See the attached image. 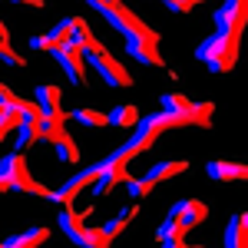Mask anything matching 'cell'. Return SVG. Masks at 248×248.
<instances>
[{"label": "cell", "instance_id": "cell-17", "mask_svg": "<svg viewBox=\"0 0 248 248\" xmlns=\"http://www.w3.org/2000/svg\"><path fill=\"white\" fill-rule=\"evenodd\" d=\"M106 119H109V126H119V129H133L136 123H139V109H136L133 103H123V106H116V109L106 116Z\"/></svg>", "mask_w": 248, "mask_h": 248}, {"label": "cell", "instance_id": "cell-16", "mask_svg": "<svg viewBox=\"0 0 248 248\" xmlns=\"http://www.w3.org/2000/svg\"><path fill=\"white\" fill-rule=\"evenodd\" d=\"M66 43H73V46H79V50H96L99 46V40L93 37V30H90V23L83 17H77V23H73V33H70V40Z\"/></svg>", "mask_w": 248, "mask_h": 248}, {"label": "cell", "instance_id": "cell-1", "mask_svg": "<svg viewBox=\"0 0 248 248\" xmlns=\"http://www.w3.org/2000/svg\"><path fill=\"white\" fill-rule=\"evenodd\" d=\"M238 50H242V33H212L195 46V60H202L209 73H229L238 63Z\"/></svg>", "mask_w": 248, "mask_h": 248}, {"label": "cell", "instance_id": "cell-21", "mask_svg": "<svg viewBox=\"0 0 248 248\" xmlns=\"http://www.w3.org/2000/svg\"><path fill=\"white\" fill-rule=\"evenodd\" d=\"M77 123H83V126H106L109 119H106V113H96V109H77V113H70Z\"/></svg>", "mask_w": 248, "mask_h": 248}, {"label": "cell", "instance_id": "cell-4", "mask_svg": "<svg viewBox=\"0 0 248 248\" xmlns=\"http://www.w3.org/2000/svg\"><path fill=\"white\" fill-rule=\"evenodd\" d=\"M0 175L7 179V186H10V189H17V192H30V195H40V199H46V195H50V189H46V186H40L37 179L30 175L23 153L3 155V159H0Z\"/></svg>", "mask_w": 248, "mask_h": 248}, {"label": "cell", "instance_id": "cell-18", "mask_svg": "<svg viewBox=\"0 0 248 248\" xmlns=\"http://www.w3.org/2000/svg\"><path fill=\"white\" fill-rule=\"evenodd\" d=\"M20 136H17V153H27L30 146L40 142V123H20L17 126Z\"/></svg>", "mask_w": 248, "mask_h": 248}, {"label": "cell", "instance_id": "cell-15", "mask_svg": "<svg viewBox=\"0 0 248 248\" xmlns=\"http://www.w3.org/2000/svg\"><path fill=\"white\" fill-rule=\"evenodd\" d=\"M189 169V159H172V162H159V166H153V169L146 172V182L149 186H155V182H166V179H172V175H179V172Z\"/></svg>", "mask_w": 248, "mask_h": 248}, {"label": "cell", "instance_id": "cell-29", "mask_svg": "<svg viewBox=\"0 0 248 248\" xmlns=\"http://www.w3.org/2000/svg\"><path fill=\"white\" fill-rule=\"evenodd\" d=\"M0 99H14V103H23V99H20V96L14 93L10 86H3V83H0Z\"/></svg>", "mask_w": 248, "mask_h": 248}, {"label": "cell", "instance_id": "cell-2", "mask_svg": "<svg viewBox=\"0 0 248 248\" xmlns=\"http://www.w3.org/2000/svg\"><path fill=\"white\" fill-rule=\"evenodd\" d=\"M57 225H60V232L79 248H109L113 245V238H106L99 229H86V225H83V212H77L73 205H63V212L57 215Z\"/></svg>", "mask_w": 248, "mask_h": 248}, {"label": "cell", "instance_id": "cell-6", "mask_svg": "<svg viewBox=\"0 0 248 248\" xmlns=\"http://www.w3.org/2000/svg\"><path fill=\"white\" fill-rule=\"evenodd\" d=\"M248 20V0H225L215 14H212V23H215V33H242Z\"/></svg>", "mask_w": 248, "mask_h": 248}, {"label": "cell", "instance_id": "cell-5", "mask_svg": "<svg viewBox=\"0 0 248 248\" xmlns=\"http://www.w3.org/2000/svg\"><path fill=\"white\" fill-rule=\"evenodd\" d=\"M83 57L90 60V66H93L109 86H133V77H129V73H126V70H123V66H119L103 46H96V50H83Z\"/></svg>", "mask_w": 248, "mask_h": 248}, {"label": "cell", "instance_id": "cell-7", "mask_svg": "<svg viewBox=\"0 0 248 248\" xmlns=\"http://www.w3.org/2000/svg\"><path fill=\"white\" fill-rule=\"evenodd\" d=\"M166 215H172L182 229L189 232V229H195V225H202L205 218H209V205L202 202V199H179L175 205H172Z\"/></svg>", "mask_w": 248, "mask_h": 248}, {"label": "cell", "instance_id": "cell-3", "mask_svg": "<svg viewBox=\"0 0 248 248\" xmlns=\"http://www.w3.org/2000/svg\"><path fill=\"white\" fill-rule=\"evenodd\" d=\"M159 109L182 116L186 126H212V113H215L212 103H192L189 96L182 93H162L159 96Z\"/></svg>", "mask_w": 248, "mask_h": 248}, {"label": "cell", "instance_id": "cell-20", "mask_svg": "<svg viewBox=\"0 0 248 248\" xmlns=\"http://www.w3.org/2000/svg\"><path fill=\"white\" fill-rule=\"evenodd\" d=\"M73 23H77V17H63L57 27L50 30V37H53V43H57V46H63V43L70 40V33H73Z\"/></svg>", "mask_w": 248, "mask_h": 248}, {"label": "cell", "instance_id": "cell-26", "mask_svg": "<svg viewBox=\"0 0 248 248\" xmlns=\"http://www.w3.org/2000/svg\"><path fill=\"white\" fill-rule=\"evenodd\" d=\"M17 126H20V113H14V116H0V139H3L7 133H14Z\"/></svg>", "mask_w": 248, "mask_h": 248}, {"label": "cell", "instance_id": "cell-9", "mask_svg": "<svg viewBox=\"0 0 248 248\" xmlns=\"http://www.w3.org/2000/svg\"><path fill=\"white\" fill-rule=\"evenodd\" d=\"M96 175H99V162H96V166H86V169L77 172L73 179H66V186H63V189H57V192H50L46 199H53V202H60V205H70V202H73V199L79 195V189L93 186Z\"/></svg>", "mask_w": 248, "mask_h": 248}, {"label": "cell", "instance_id": "cell-30", "mask_svg": "<svg viewBox=\"0 0 248 248\" xmlns=\"http://www.w3.org/2000/svg\"><path fill=\"white\" fill-rule=\"evenodd\" d=\"M179 3H182V10H186V14H189L192 7H195V3H202V0H179Z\"/></svg>", "mask_w": 248, "mask_h": 248}, {"label": "cell", "instance_id": "cell-23", "mask_svg": "<svg viewBox=\"0 0 248 248\" xmlns=\"http://www.w3.org/2000/svg\"><path fill=\"white\" fill-rule=\"evenodd\" d=\"M123 182H126V189H129V195H133V199H146V195L153 192V186H149L146 179H133V175H126Z\"/></svg>", "mask_w": 248, "mask_h": 248}, {"label": "cell", "instance_id": "cell-31", "mask_svg": "<svg viewBox=\"0 0 248 248\" xmlns=\"http://www.w3.org/2000/svg\"><path fill=\"white\" fill-rule=\"evenodd\" d=\"M7 189H10V186H7V179L0 175V192H7Z\"/></svg>", "mask_w": 248, "mask_h": 248}, {"label": "cell", "instance_id": "cell-27", "mask_svg": "<svg viewBox=\"0 0 248 248\" xmlns=\"http://www.w3.org/2000/svg\"><path fill=\"white\" fill-rule=\"evenodd\" d=\"M30 50H57V43L50 33H43V37H33L30 40Z\"/></svg>", "mask_w": 248, "mask_h": 248}, {"label": "cell", "instance_id": "cell-13", "mask_svg": "<svg viewBox=\"0 0 248 248\" xmlns=\"http://www.w3.org/2000/svg\"><path fill=\"white\" fill-rule=\"evenodd\" d=\"M46 238H50V229H46V225H33V229H27V232H20V235H14V238H7L3 248H37V245H43Z\"/></svg>", "mask_w": 248, "mask_h": 248}, {"label": "cell", "instance_id": "cell-10", "mask_svg": "<svg viewBox=\"0 0 248 248\" xmlns=\"http://www.w3.org/2000/svg\"><path fill=\"white\" fill-rule=\"evenodd\" d=\"M155 46H159V43L149 40V37H136V33L126 37V53H129L136 63H142V66H162V57H159Z\"/></svg>", "mask_w": 248, "mask_h": 248}, {"label": "cell", "instance_id": "cell-24", "mask_svg": "<svg viewBox=\"0 0 248 248\" xmlns=\"http://www.w3.org/2000/svg\"><path fill=\"white\" fill-rule=\"evenodd\" d=\"M0 63H7V66H23L27 57L14 53V50H10V43H0Z\"/></svg>", "mask_w": 248, "mask_h": 248}, {"label": "cell", "instance_id": "cell-25", "mask_svg": "<svg viewBox=\"0 0 248 248\" xmlns=\"http://www.w3.org/2000/svg\"><path fill=\"white\" fill-rule=\"evenodd\" d=\"M126 229V218H119V215H116V218H109V222H106V225H103V235H106V238H116V235H119V232Z\"/></svg>", "mask_w": 248, "mask_h": 248}, {"label": "cell", "instance_id": "cell-11", "mask_svg": "<svg viewBox=\"0 0 248 248\" xmlns=\"http://www.w3.org/2000/svg\"><path fill=\"white\" fill-rule=\"evenodd\" d=\"M205 175L215 179V182H238V179H248V166L245 162H232V159H209Z\"/></svg>", "mask_w": 248, "mask_h": 248}, {"label": "cell", "instance_id": "cell-8", "mask_svg": "<svg viewBox=\"0 0 248 248\" xmlns=\"http://www.w3.org/2000/svg\"><path fill=\"white\" fill-rule=\"evenodd\" d=\"M53 53V60H57L60 66H63V73L70 77V83H77V86H83L86 83V70H83V50L79 46H73V43H63V46H57V50H50Z\"/></svg>", "mask_w": 248, "mask_h": 248}, {"label": "cell", "instance_id": "cell-32", "mask_svg": "<svg viewBox=\"0 0 248 248\" xmlns=\"http://www.w3.org/2000/svg\"><path fill=\"white\" fill-rule=\"evenodd\" d=\"M0 27H3V23H0Z\"/></svg>", "mask_w": 248, "mask_h": 248}, {"label": "cell", "instance_id": "cell-22", "mask_svg": "<svg viewBox=\"0 0 248 248\" xmlns=\"http://www.w3.org/2000/svg\"><path fill=\"white\" fill-rule=\"evenodd\" d=\"M172 235H186V229H182L172 215H166V222L155 229V238H159V242H166V238H172Z\"/></svg>", "mask_w": 248, "mask_h": 248}, {"label": "cell", "instance_id": "cell-14", "mask_svg": "<svg viewBox=\"0 0 248 248\" xmlns=\"http://www.w3.org/2000/svg\"><path fill=\"white\" fill-rule=\"evenodd\" d=\"M60 99H63V93H60V86H53V83H40L37 90H33V103H37L43 113H57V109H63Z\"/></svg>", "mask_w": 248, "mask_h": 248}, {"label": "cell", "instance_id": "cell-19", "mask_svg": "<svg viewBox=\"0 0 248 248\" xmlns=\"http://www.w3.org/2000/svg\"><path fill=\"white\" fill-rule=\"evenodd\" d=\"M53 153H57L60 162H79V146L70 136H60L57 142H53Z\"/></svg>", "mask_w": 248, "mask_h": 248}, {"label": "cell", "instance_id": "cell-28", "mask_svg": "<svg viewBox=\"0 0 248 248\" xmlns=\"http://www.w3.org/2000/svg\"><path fill=\"white\" fill-rule=\"evenodd\" d=\"M159 245H166V248H182V245H186V235H172V238L159 242Z\"/></svg>", "mask_w": 248, "mask_h": 248}, {"label": "cell", "instance_id": "cell-12", "mask_svg": "<svg viewBox=\"0 0 248 248\" xmlns=\"http://www.w3.org/2000/svg\"><path fill=\"white\" fill-rule=\"evenodd\" d=\"M222 242H225V248H245L248 245V215L245 212H235L229 218Z\"/></svg>", "mask_w": 248, "mask_h": 248}]
</instances>
